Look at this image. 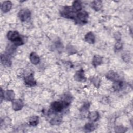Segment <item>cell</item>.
Returning <instances> with one entry per match:
<instances>
[{
	"mask_svg": "<svg viewBox=\"0 0 133 133\" xmlns=\"http://www.w3.org/2000/svg\"><path fill=\"white\" fill-rule=\"evenodd\" d=\"M85 40L89 44H94L95 42V36L92 32H89L85 35Z\"/></svg>",
	"mask_w": 133,
	"mask_h": 133,
	"instance_id": "obj_17",
	"label": "cell"
},
{
	"mask_svg": "<svg viewBox=\"0 0 133 133\" xmlns=\"http://www.w3.org/2000/svg\"><path fill=\"white\" fill-rule=\"evenodd\" d=\"M31 11L29 10V9H26V8H24L21 9L18 14V16L22 22L28 20L31 17Z\"/></svg>",
	"mask_w": 133,
	"mask_h": 133,
	"instance_id": "obj_4",
	"label": "cell"
},
{
	"mask_svg": "<svg viewBox=\"0 0 133 133\" xmlns=\"http://www.w3.org/2000/svg\"><path fill=\"white\" fill-rule=\"evenodd\" d=\"M106 77L108 79L113 82L119 80V75L114 71H110L108 72L106 74Z\"/></svg>",
	"mask_w": 133,
	"mask_h": 133,
	"instance_id": "obj_13",
	"label": "cell"
},
{
	"mask_svg": "<svg viewBox=\"0 0 133 133\" xmlns=\"http://www.w3.org/2000/svg\"><path fill=\"white\" fill-rule=\"evenodd\" d=\"M75 20L79 24H86L88 21V14L86 11H80L76 15Z\"/></svg>",
	"mask_w": 133,
	"mask_h": 133,
	"instance_id": "obj_2",
	"label": "cell"
},
{
	"mask_svg": "<svg viewBox=\"0 0 133 133\" xmlns=\"http://www.w3.org/2000/svg\"><path fill=\"white\" fill-rule=\"evenodd\" d=\"M62 122L61 116L55 114L54 117H52L50 120V123L52 125H59Z\"/></svg>",
	"mask_w": 133,
	"mask_h": 133,
	"instance_id": "obj_16",
	"label": "cell"
},
{
	"mask_svg": "<svg viewBox=\"0 0 133 133\" xmlns=\"http://www.w3.org/2000/svg\"><path fill=\"white\" fill-rule=\"evenodd\" d=\"M123 47V45L120 41L116 42L114 45V49L115 50H120Z\"/></svg>",
	"mask_w": 133,
	"mask_h": 133,
	"instance_id": "obj_28",
	"label": "cell"
},
{
	"mask_svg": "<svg viewBox=\"0 0 133 133\" xmlns=\"http://www.w3.org/2000/svg\"><path fill=\"white\" fill-rule=\"evenodd\" d=\"M23 106L24 103L21 99H14L12 101V108L16 111L21 110Z\"/></svg>",
	"mask_w": 133,
	"mask_h": 133,
	"instance_id": "obj_7",
	"label": "cell"
},
{
	"mask_svg": "<svg viewBox=\"0 0 133 133\" xmlns=\"http://www.w3.org/2000/svg\"><path fill=\"white\" fill-rule=\"evenodd\" d=\"M64 108H65V106L61 101H55L52 102L50 104L51 110L55 113L61 112Z\"/></svg>",
	"mask_w": 133,
	"mask_h": 133,
	"instance_id": "obj_5",
	"label": "cell"
},
{
	"mask_svg": "<svg viewBox=\"0 0 133 133\" xmlns=\"http://www.w3.org/2000/svg\"><path fill=\"white\" fill-rule=\"evenodd\" d=\"M24 82L25 85L30 87H33L36 85V82L35 80L33 73H31L24 78Z\"/></svg>",
	"mask_w": 133,
	"mask_h": 133,
	"instance_id": "obj_6",
	"label": "cell"
},
{
	"mask_svg": "<svg viewBox=\"0 0 133 133\" xmlns=\"http://www.w3.org/2000/svg\"><path fill=\"white\" fill-rule=\"evenodd\" d=\"M114 37L115 39L117 41V42H119L120 41L121 38V35L119 32H116L114 34Z\"/></svg>",
	"mask_w": 133,
	"mask_h": 133,
	"instance_id": "obj_29",
	"label": "cell"
},
{
	"mask_svg": "<svg viewBox=\"0 0 133 133\" xmlns=\"http://www.w3.org/2000/svg\"><path fill=\"white\" fill-rule=\"evenodd\" d=\"M72 8L75 12H78L82 10V4L79 1H75L73 2Z\"/></svg>",
	"mask_w": 133,
	"mask_h": 133,
	"instance_id": "obj_21",
	"label": "cell"
},
{
	"mask_svg": "<svg viewBox=\"0 0 133 133\" xmlns=\"http://www.w3.org/2000/svg\"><path fill=\"white\" fill-rule=\"evenodd\" d=\"M74 48V47H73L72 45H70V46H68V47H67V50L68 51V52H69L70 54H73V53L75 52V50H72V48Z\"/></svg>",
	"mask_w": 133,
	"mask_h": 133,
	"instance_id": "obj_30",
	"label": "cell"
},
{
	"mask_svg": "<svg viewBox=\"0 0 133 133\" xmlns=\"http://www.w3.org/2000/svg\"><path fill=\"white\" fill-rule=\"evenodd\" d=\"M38 123H39V117L37 116H32L29 121V125L32 126H35L37 125Z\"/></svg>",
	"mask_w": 133,
	"mask_h": 133,
	"instance_id": "obj_22",
	"label": "cell"
},
{
	"mask_svg": "<svg viewBox=\"0 0 133 133\" xmlns=\"http://www.w3.org/2000/svg\"><path fill=\"white\" fill-rule=\"evenodd\" d=\"M1 61L2 64L6 66H10L11 64L10 56L5 53L1 55Z\"/></svg>",
	"mask_w": 133,
	"mask_h": 133,
	"instance_id": "obj_8",
	"label": "cell"
},
{
	"mask_svg": "<svg viewBox=\"0 0 133 133\" xmlns=\"http://www.w3.org/2000/svg\"><path fill=\"white\" fill-rule=\"evenodd\" d=\"M100 78H99L98 76H95L93 77L91 79V83L93 84V85L97 88H99L100 85Z\"/></svg>",
	"mask_w": 133,
	"mask_h": 133,
	"instance_id": "obj_24",
	"label": "cell"
},
{
	"mask_svg": "<svg viewBox=\"0 0 133 133\" xmlns=\"http://www.w3.org/2000/svg\"><path fill=\"white\" fill-rule=\"evenodd\" d=\"M127 128L122 126H117L115 128V131L118 133H122L126 132L127 130Z\"/></svg>",
	"mask_w": 133,
	"mask_h": 133,
	"instance_id": "obj_26",
	"label": "cell"
},
{
	"mask_svg": "<svg viewBox=\"0 0 133 133\" xmlns=\"http://www.w3.org/2000/svg\"><path fill=\"white\" fill-rule=\"evenodd\" d=\"M122 58L123 60L126 62H128L130 59V56H129V54H127V53L123 54L122 56Z\"/></svg>",
	"mask_w": 133,
	"mask_h": 133,
	"instance_id": "obj_27",
	"label": "cell"
},
{
	"mask_svg": "<svg viewBox=\"0 0 133 133\" xmlns=\"http://www.w3.org/2000/svg\"><path fill=\"white\" fill-rule=\"evenodd\" d=\"M87 117L90 121L96 122L99 118L100 115L97 111H93L89 112L87 115Z\"/></svg>",
	"mask_w": 133,
	"mask_h": 133,
	"instance_id": "obj_15",
	"label": "cell"
},
{
	"mask_svg": "<svg viewBox=\"0 0 133 133\" xmlns=\"http://www.w3.org/2000/svg\"><path fill=\"white\" fill-rule=\"evenodd\" d=\"M30 60L31 62L34 64L37 65L40 62V58L38 55L35 52H32L30 55Z\"/></svg>",
	"mask_w": 133,
	"mask_h": 133,
	"instance_id": "obj_14",
	"label": "cell"
},
{
	"mask_svg": "<svg viewBox=\"0 0 133 133\" xmlns=\"http://www.w3.org/2000/svg\"><path fill=\"white\" fill-rule=\"evenodd\" d=\"M15 94L13 90H7L3 91V99L8 101H12L14 100Z\"/></svg>",
	"mask_w": 133,
	"mask_h": 133,
	"instance_id": "obj_11",
	"label": "cell"
},
{
	"mask_svg": "<svg viewBox=\"0 0 133 133\" xmlns=\"http://www.w3.org/2000/svg\"><path fill=\"white\" fill-rule=\"evenodd\" d=\"M7 39L12 42L13 44L17 46H21L24 44V41L21 35L16 31H9L7 34Z\"/></svg>",
	"mask_w": 133,
	"mask_h": 133,
	"instance_id": "obj_1",
	"label": "cell"
},
{
	"mask_svg": "<svg viewBox=\"0 0 133 133\" xmlns=\"http://www.w3.org/2000/svg\"><path fill=\"white\" fill-rule=\"evenodd\" d=\"M12 6V4L10 1H4L1 4V10L4 13H7L11 9Z\"/></svg>",
	"mask_w": 133,
	"mask_h": 133,
	"instance_id": "obj_12",
	"label": "cell"
},
{
	"mask_svg": "<svg viewBox=\"0 0 133 133\" xmlns=\"http://www.w3.org/2000/svg\"><path fill=\"white\" fill-rule=\"evenodd\" d=\"M89 107V103L88 102L85 103L81 109V113H83V115H85L86 113V112L88 111Z\"/></svg>",
	"mask_w": 133,
	"mask_h": 133,
	"instance_id": "obj_25",
	"label": "cell"
},
{
	"mask_svg": "<svg viewBox=\"0 0 133 133\" xmlns=\"http://www.w3.org/2000/svg\"><path fill=\"white\" fill-rule=\"evenodd\" d=\"M102 62V57L99 55H95L94 56L92 64L94 67H97L98 65H100Z\"/></svg>",
	"mask_w": 133,
	"mask_h": 133,
	"instance_id": "obj_20",
	"label": "cell"
},
{
	"mask_svg": "<svg viewBox=\"0 0 133 133\" xmlns=\"http://www.w3.org/2000/svg\"><path fill=\"white\" fill-rule=\"evenodd\" d=\"M95 126L92 123H86L84 126V129L86 132H91L95 130Z\"/></svg>",
	"mask_w": 133,
	"mask_h": 133,
	"instance_id": "obj_23",
	"label": "cell"
},
{
	"mask_svg": "<svg viewBox=\"0 0 133 133\" xmlns=\"http://www.w3.org/2000/svg\"><path fill=\"white\" fill-rule=\"evenodd\" d=\"M75 80L78 82H84L86 81V77L84 74V71L83 69H80L75 72L74 75Z\"/></svg>",
	"mask_w": 133,
	"mask_h": 133,
	"instance_id": "obj_10",
	"label": "cell"
},
{
	"mask_svg": "<svg viewBox=\"0 0 133 133\" xmlns=\"http://www.w3.org/2000/svg\"><path fill=\"white\" fill-rule=\"evenodd\" d=\"M91 7L95 11H98L102 7V2L101 1H94L91 3Z\"/></svg>",
	"mask_w": 133,
	"mask_h": 133,
	"instance_id": "obj_18",
	"label": "cell"
},
{
	"mask_svg": "<svg viewBox=\"0 0 133 133\" xmlns=\"http://www.w3.org/2000/svg\"><path fill=\"white\" fill-rule=\"evenodd\" d=\"M74 13L75 12L73 11L72 7L70 6H65L63 7L62 11L60 12V14L63 17L72 19L75 18Z\"/></svg>",
	"mask_w": 133,
	"mask_h": 133,
	"instance_id": "obj_3",
	"label": "cell"
},
{
	"mask_svg": "<svg viewBox=\"0 0 133 133\" xmlns=\"http://www.w3.org/2000/svg\"><path fill=\"white\" fill-rule=\"evenodd\" d=\"M72 97L69 93H65L63 94L61 98V101L63 103L65 107L69 106L72 101Z\"/></svg>",
	"mask_w": 133,
	"mask_h": 133,
	"instance_id": "obj_9",
	"label": "cell"
},
{
	"mask_svg": "<svg viewBox=\"0 0 133 133\" xmlns=\"http://www.w3.org/2000/svg\"><path fill=\"white\" fill-rule=\"evenodd\" d=\"M124 87V83L121 80H117L114 82L113 88L115 91H118L122 89Z\"/></svg>",
	"mask_w": 133,
	"mask_h": 133,
	"instance_id": "obj_19",
	"label": "cell"
}]
</instances>
